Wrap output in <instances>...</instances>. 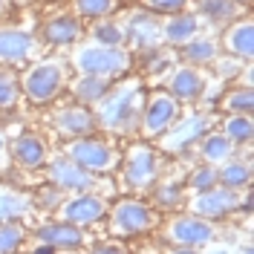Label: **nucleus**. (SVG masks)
Returning a JSON list of instances; mask_svg holds the SVG:
<instances>
[{
  "label": "nucleus",
  "instance_id": "nucleus-1",
  "mask_svg": "<svg viewBox=\"0 0 254 254\" xmlns=\"http://www.w3.org/2000/svg\"><path fill=\"white\" fill-rule=\"evenodd\" d=\"M142 119V84L127 81L98 101V125L113 133H130Z\"/></svg>",
  "mask_w": 254,
  "mask_h": 254
},
{
  "label": "nucleus",
  "instance_id": "nucleus-2",
  "mask_svg": "<svg viewBox=\"0 0 254 254\" xmlns=\"http://www.w3.org/2000/svg\"><path fill=\"white\" fill-rule=\"evenodd\" d=\"M72 64L81 75H101V78H116L130 69V52L119 47H104V44H93V47H81L72 55Z\"/></svg>",
  "mask_w": 254,
  "mask_h": 254
},
{
  "label": "nucleus",
  "instance_id": "nucleus-3",
  "mask_svg": "<svg viewBox=\"0 0 254 254\" xmlns=\"http://www.w3.org/2000/svg\"><path fill=\"white\" fill-rule=\"evenodd\" d=\"M61 87H64V66L58 61H44V64H38V66H32L26 81H23L26 98H29L32 104L52 101Z\"/></svg>",
  "mask_w": 254,
  "mask_h": 254
},
{
  "label": "nucleus",
  "instance_id": "nucleus-4",
  "mask_svg": "<svg viewBox=\"0 0 254 254\" xmlns=\"http://www.w3.org/2000/svg\"><path fill=\"white\" fill-rule=\"evenodd\" d=\"M153 222H156L153 208L139 202V199H122L110 214V228L119 237H136V234L147 231Z\"/></svg>",
  "mask_w": 254,
  "mask_h": 254
},
{
  "label": "nucleus",
  "instance_id": "nucleus-5",
  "mask_svg": "<svg viewBox=\"0 0 254 254\" xmlns=\"http://www.w3.org/2000/svg\"><path fill=\"white\" fill-rule=\"evenodd\" d=\"M66 156L72 159L75 165H81L84 171H90V174H104V171H110L116 165V150L107 142L93 139V136H87V139L78 136L75 142L66 147Z\"/></svg>",
  "mask_w": 254,
  "mask_h": 254
},
{
  "label": "nucleus",
  "instance_id": "nucleus-6",
  "mask_svg": "<svg viewBox=\"0 0 254 254\" xmlns=\"http://www.w3.org/2000/svg\"><path fill=\"white\" fill-rule=\"evenodd\" d=\"M211 127V119H205L202 113H188L185 119H174V125L165 130V139H162V150L168 153H182L188 150L193 142H199Z\"/></svg>",
  "mask_w": 254,
  "mask_h": 254
},
{
  "label": "nucleus",
  "instance_id": "nucleus-7",
  "mask_svg": "<svg viewBox=\"0 0 254 254\" xmlns=\"http://www.w3.org/2000/svg\"><path fill=\"white\" fill-rule=\"evenodd\" d=\"M240 205V193L231 188H208L202 193H196V199L190 202V211L202 220H222L228 214H234Z\"/></svg>",
  "mask_w": 254,
  "mask_h": 254
},
{
  "label": "nucleus",
  "instance_id": "nucleus-8",
  "mask_svg": "<svg viewBox=\"0 0 254 254\" xmlns=\"http://www.w3.org/2000/svg\"><path fill=\"white\" fill-rule=\"evenodd\" d=\"M156 179V153L144 144H136L125 162V182L130 190H144Z\"/></svg>",
  "mask_w": 254,
  "mask_h": 254
},
{
  "label": "nucleus",
  "instance_id": "nucleus-9",
  "mask_svg": "<svg viewBox=\"0 0 254 254\" xmlns=\"http://www.w3.org/2000/svg\"><path fill=\"white\" fill-rule=\"evenodd\" d=\"M49 182L58 190H72V193H81V190L93 188V174L84 171L81 165H75L69 156H55L49 162Z\"/></svg>",
  "mask_w": 254,
  "mask_h": 254
},
{
  "label": "nucleus",
  "instance_id": "nucleus-10",
  "mask_svg": "<svg viewBox=\"0 0 254 254\" xmlns=\"http://www.w3.org/2000/svg\"><path fill=\"white\" fill-rule=\"evenodd\" d=\"M176 116H179V104H176L174 95L156 93V95H150V101H147V107H144V116L139 122H142L147 136H159V133H165L168 127L174 125Z\"/></svg>",
  "mask_w": 254,
  "mask_h": 254
},
{
  "label": "nucleus",
  "instance_id": "nucleus-11",
  "mask_svg": "<svg viewBox=\"0 0 254 254\" xmlns=\"http://www.w3.org/2000/svg\"><path fill=\"white\" fill-rule=\"evenodd\" d=\"M211 237H214V228H211V222H205L202 217H176V220L168 225V240L176 243V246H190V249H196V246L211 243Z\"/></svg>",
  "mask_w": 254,
  "mask_h": 254
},
{
  "label": "nucleus",
  "instance_id": "nucleus-12",
  "mask_svg": "<svg viewBox=\"0 0 254 254\" xmlns=\"http://www.w3.org/2000/svg\"><path fill=\"white\" fill-rule=\"evenodd\" d=\"M64 220L72 222V225H90V222H98L104 214H107V202L101 196H93V193H84L81 190L75 199L64 202Z\"/></svg>",
  "mask_w": 254,
  "mask_h": 254
},
{
  "label": "nucleus",
  "instance_id": "nucleus-13",
  "mask_svg": "<svg viewBox=\"0 0 254 254\" xmlns=\"http://www.w3.org/2000/svg\"><path fill=\"white\" fill-rule=\"evenodd\" d=\"M125 38H130L136 49H153L162 41V23L153 15L136 12V15L130 17V23H127Z\"/></svg>",
  "mask_w": 254,
  "mask_h": 254
},
{
  "label": "nucleus",
  "instance_id": "nucleus-14",
  "mask_svg": "<svg viewBox=\"0 0 254 254\" xmlns=\"http://www.w3.org/2000/svg\"><path fill=\"white\" fill-rule=\"evenodd\" d=\"M35 52V41L29 32L20 29H0V61L3 64H20Z\"/></svg>",
  "mask_w": 254,
  "mask_h": 254
},
{
  "label": "nucleus",
  "instance_id": "nucleus-15",
  "mask_svg": "<svg viewBox=\"0 0 254 254\" xmlns=\"http://www.w3.org/2000/svg\"><path fill=\"white\" fill-rule=\"evenodd\" d=\"M38 240L49 243L52 249H78L84 243V234L72 222H47V225L38 228Z\"/></svg>",
  "mask_w": 254,
  "mask_h": 254
},
{
  "label": "nucleus",
  "instance_id": "nucleus-16",
  "mask_svg": "<svg viewBox=\"0 0 254 254\" xmlns=\"http://www.w3.org/2000/svg\"><path fill=\"white\" fill-rule=\"evenodd\" d=\"M44 35H47L49 44L66 47V44H75L81 38V23H78V17H72V15L49 17L47 23H44Z\"/></svg>",
  "mask_w": 254,
  "mask_h": 254
},
{
  "label": "nucleus",
  "instance_id": "nucleus-17",
  "mask_svg": "<svg viewBox=\"0 0 254 254\" xmlns=\"http://www.w3.org/2000/svg\"><path fill=\"white\" fill-rule=\"evenodd\" d=\"M202 87H205V81H202V75L193 66H182V69H176L174 75H171V95H174L176 101H193V98H199Z\"/></svg>",
  "mask_w": 254,
  "mask_h": 254
},
{
  "label": "nucleus",
  "instance_id": "nucleus-18",
  "mask_svg": "<svg viewBox=\"0 0 254 254\" xmlns=\"http://www.w3.org/2000/svg\"><path fill=\"white\" fill-rule=\"evenodd\" d=\"M225 47L234 58H252L254 55V26L249 17L240 23H231V29L225 32Z\"/></svg>",
  "mask_w": 254,
  "mask_h": 254
},
{
  "label": "nucleus",
  "instance_id": "nucleus-19",
  "mask_svg": "<svg viewBox=\"0 0 254 254\" xmlns=\"http://www.w3.org/2000/svg\"><path fill=\"white\" fill-rule=\"evenodd\" d=\"M55 125H58V130H61L64 136L78 139V136H87V133L95 127V119L84 110V107H66V110L58 113Z\"/></svg>",
  "mask_w": 254,
  "mask_h": 254
},
{
  "label": "nucleus",
  "instance_id": "nucleus-20",
  "mask_svg": "<svg viewBox=\"0 0 254 254\" xmlns=\"http://www.w3.org/2000/svg\"><path fill=\"white\" fill-rule=\"evenodd\" d=\"M196 29H199V20H196V17L176 12V15H171L168 23L162 26V38L171 41V44H185V41H190V38L196 35Z\"/></svg>",
  "mask_w": 254,
  "mask_h": 254
},
{
  "label": "nucleus",
  "instance_id": "nucleus-21",
  "mask_svg": "<svg viewBox=\"0 0 254 254\" xmlns=\"http://www.w3.org/2000/svg\"><path fill=\"white\" fill-rule=\"evenodd\" d=\"M44 159H47V147H44V142L38 136H20L15 142V162L17 165H23V168L32 171V168H41Z\"/></svg>",
  "mask_w": 254,
  "mask_h": 254
},
{
  "label": "nucleus",
  "instance_id": "nucleus-22",
  "mask_svg": "<svg viewBox=\"0 0 254 254\" xmlns=\"http://www.w3.org/2000/svg\"><path fill=\"white\" fill-rule=\"evenodd\" d=\"M110 90V78H101V75H81L75 84H72V93L78 101L84 104H98Z\"/></svg>",
  "mask_w": 254,
  "mask_h": 254
},
{
  "label": "nucleus",
  "instance_id": "nucleus-23",
  "mask_svg": "<svg viewBox=\"0 0 254 254\" xmlns=\"http://www.w3.org/2000/svg\"><path fill=\"white\" fill-rule=\"evenodd\" d=\"M32 211L29 196L17 193V190H0V222H12L20 220Z\"/></svg>",
  "mask_w": 254,
  "mask_h": 254
},
{
  "label": "nucleus",
  "instance_id": "nucleus-24",
  "mask_svg": "<svg viewBox=\"0 0 254 254\" xmlns=\"http://www.w3.org/2000/svg\"><path fill=\"white\" fill-rule=\"evenodd\" d=\"M217 182H222L225 188H231V190L249 188V182H252V168H249V162L231 159L222 171H217Z\"/></svg>",
  "mask_w": 254,
  "mask_h": 254
},
{
  "label": "nucleus",
  "instance_id": "nucleus-25",
  "mask_svg": "<svg viewBox=\"0 0 254 254\" xmlns=\"http://www.w3.org/2000/svg\"><path fill=\"white\" fill-rule=\"evenodd\" d=\"M202 159L208 165H217V162H225L234 150V142H228V136L222 133H211V136H202Z\"/></svg>",
  "mask_w": 254,
  "mask_h": 254
},
{
  "label": "nucleus",
  "instance_id": "nucleus-26",
  "mask_svg": "<svg viewBox=\"0 0 254 254\" xmlns=\"http://www.w3.org/2000/svg\"><path fill=\"white\" fill-rule=\"evenodd\" d=\"M182 58L188 64H208L217 58V44L208 38H190V41H185Z\"/></svg>",
  "mask_w": 254,
  "mask_h": 254
},
{
  "label": "nucleus",
  "instance_id": "nucleus-27",
  "mask_svg": "<svg viewBox=\"0 0 254 254\" xmlns=\"http://www.w3.org/2000/svg\"><path fill=\"white\" fill-rule=\"evenodd\" d=\"M26 240V231L23 225H17L15 220L12 222H0V254H15Z\"/></svg>",
  "mask_w": 254,
  "mask_h": 254
},
{
  "label": "nucleus",
  "instance_id": "nucleus-28",
  "mask_svg": "<svg viewBox=\"0 0 254 254\" xmlns=\"http://www.w3.org/2000/svg\"><path fill=\"white\" fill-rule=\"evenodd\" d=\"M252 116H240L234 113V119H228L225 122V136H228V142H237V144H249L252 142Z\"/></svg>",
  "mask_w": 254,
  "mask_h": 254
},
{
  "label": "nucleus",
  "instance_id": "nucleus-29",
  "mask_svg": "<svg viewBox=\"0 0 254 254\" xmlns=\"http://www.w3.org/2000/svg\"><path fill=\"white\" fill-rule=\"evenodd\" d=\"M199 6L214 23H222V20L237 15V0H202Z\"/></svg>",
  "mask_w": 254,
  "mask_h": 254
},
{
  "label": "nucleus",
  "instance_id": "nucleus-30",
  "mask_svg": "<svg viewBox=\"0 0 254 254\" xmlns=\"http://www.w3.org/2000/svg\"><path fill=\"white\" fill-rule=\"evenodd\" d=\"M93 38L98 44H104V47H122V41H125V29L119 26V23H98L93 29Z\"/></svg>",
  "mask_w": 254,
  "mask_h": 254
},
{
  "label": "nucleus",
  "instance_id": "nucleus-31",
  "mask_svg": "<svg viewBox=\"0 0 254 254\" xmlns=\"http://www.w3.org/2000/svg\"><path fill=\"white\" fill-rule=\"evenodd\" d=\"M188 185H190L193 193H202V190L214 188V185H217V168H214V165H202V168H196V171L190 174Z\"/></svg>",
  "mask_w": 254,
  "mask_h": 254
},
{
  "label": "nucleus",
  "instance_id": "nucleus-32",
  "mask_svg": "<svg viewBox=\"0 0 254 254\" xmlns=\"http://www.w3.org/2000/svg\"><path fill=\"white\" fill-rule=\"evenodd\" d=\"M17 78L12 72H6V69H0V110H6V107H15L17 104Z\"/></svg>",
  "mask_w": 254,
  "mask_h": 254
},
{
  "label": "nucleus",
  "instance_id": "nucleus-33",
  "mask_svg": "<svg viewBox=\"0 0 254 254\" xmlns=\"http://www.w3.org/2000/svg\"><path fill=\"white\" fill-rule=\"evenodd\" d=\"M113 0H75V12L81 17H104L113 12Z\"/></svg>",
  "mask_w": 254,
  "mask_h": 254
},
{
  "label": "nucleus",
  "instance_id": "nucleus-34",
  "mask_svg": "<svg viewBox=\"0 0 254 254\" xmlns=\"http://www.w3.org/2000/svg\"><path fill=\"white\" fill-rule=\"evenodd\" d=\"M225 107H228L231 113H240V116H252V107H254L252 90L246 87V90H234V93H228Z\"/></svg>",
  "mask_w": 254,
  "mask_h": 254
},
{
  "label": "nucleus",
  "instance_id": "nucleus-35",
  "mask_svg": "<svg viewBox=\"0 0 254 254\" xmlns=\"http://www.w3.org/2000/svg\"><path fill=\"white\" fill-rule=\"evenodd\" d=\"M179 199H182V188H179L176 182H165V185L156 190V202L162 208H176Z\"/></svg>",
  "mask_w": 254,
  "mask_h": 254
},
{
  "label": "nucleus",
  "instance_id": "nucleus-36",
  "mask_svg": "<svg viewBox=\"0 0 254 254\" xmlns=\"http://www.w3.org/2000/svg\"><path fill=\"white\" fill-rule=\"evenodd\" d=\"M150 12H159V15H176V12H185L188 0H142Z\"/></svg>",
  "mask_w": 254,
  "mask_h": 254
},
{
  "label": "nucleus",
  "instance_id": "nucleus-37",
  "mask_svg": "<svg viewBox=\"0 0 254 254\" xmlns=\"http://www.w3.org/2000/svg\"><path fill=\"white\" fill-rule=\"evenodd\" d=\"M93 254H127L125 246H116V243H104V246H95Z\"/></svg>",
  "mask_w": 254,
  "mask_h": 254
},
{
  "label": "nucleus",
  "instance_id": "nucleus-38",
  "mask_svg": "<svg viewBox=\"0 0 254 254\" xmlns=\"http://www.w3.org/2000/svg\"><path fill=\"white\" fill-rule=\"evenodd\" d=\"M41 202H44V205H58V193H49L47 188H44V193H41Z\"/></svg>",
  "mask_w": 254,
  "mask_h": 254
},
{
  "label": "nucleus",
  "instance_id": "nucleus-39",
  "mask_svg": "<svg viewBox=\"0 0 254 254\" xmlns=\"http://www.w3.org/2000/svg\"><path fill=\"white\" fill-rule=\"evenodd\" d=\"M32 254H58V249H52L49 243H41V246H38V249H35Z\"/></svg>",
  "mask_w": 254,
  "mask_h": 254
},
{
  "label": "nucleus",
  "instance_id": "nucleus-40",
  "mask_svg": "<svg viewBox=\"0 0 254 254\" xmlns=\"http://www.w3.org/2000/svg\"><path fill=\"white\" fill-rule=\"evenodd\" d=\"M208 254H234V252H231L228 246H214V249H211Z\"/></svg>",
  "mask_w": 254,
  "mask_h": 254
},
{
  "label": "nucleus",
  "instance_id": "nucleus-41",
  "mask_svg": "<svg viewBox=\"0 0 254 254\" xmlns=\"http://www.w3.org/2000/svg\"><path fill=\"white\" fill-rule=\"evenodd\" d=\"M171 254H196V252H193L190 246H179V249H174V252H171Z\"/></svg>",
  "mask_w": 254,
  "mask_h": 254
},
{
  "label": "nucleus",
  "instance_id": "nucleus-42",
  "mask_svg": "<svg viewBox=\"0 0 254 254\" xmlns=\"http://www.w3.org/2000/svg\"><path fill=\"white\" fill-rule=\"evenodd\" d=\"M3 147H6V144H3V136H0V156H3Z\"/></svg>",
  "mask_w": 254,
  "mask_h": 254
},
{
  "label": "nucleus",
  "instance_id": "nucleus-43",
  "mask_svg": "<svg viewBox=\"0 0 254 254\" xmlns=\"http://www.w3.org/2000/svg\"><path fill=\"white\" fill-rule=\"evenodd\" d=\"M243 254H252V246H246V249H243Z\"/></svg>",
  "mask_w": 254,
  "mask_h": 254
},
{
  "label": "nucleus",
  "instance_id": "nucleus-44",
  "mask_svg": "<svg viewBox=\"0 0 254 254\" xmlns=\"http://www.w3.org/2000/svg\"><path fill=\"white\" fill-rule=\"evenodd\" d=\"M3 6H6V0H0V12H3Z\"/></svg>",
  "mask_w": 254,
  "mask_h": 254
},
{
  "label": "nucleus",
  "instance_id": "nucleus-45",
  "mask_svg": "<svg viewBox=\"0 0 254 254\" xmlns=\"http://www.w3.org/2000/svg\"><path fill=\"white\" fill-rule=\"evenodd\" d=\"M240 3H252V0H240Z\"/></svg>",
  "mask_w": 254,
  "mask_h": 254
}]
</instances>
